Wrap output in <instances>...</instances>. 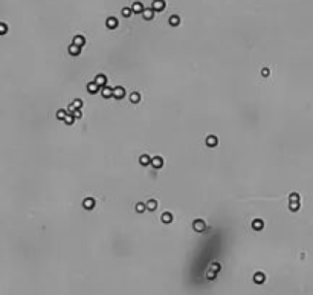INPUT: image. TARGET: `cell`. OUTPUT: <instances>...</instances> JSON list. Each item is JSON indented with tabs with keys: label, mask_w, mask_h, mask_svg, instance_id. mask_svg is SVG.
Wrapping results in <instances>:
<instances>
[{
	"label": "cell",
	"mask_w": 313,
	"mask_h": 295,
	"mask_svg": "<svg viewBox=\"0 0 313 295\" xmlns=\"http://www.w3.org/2000/svg\"><path fill=\"white\" fill-rule=\"evenodd\" d=\"M289 200H290V202H299V194L298 193H292L290 196H289Z\"/></svg>",
	"instance_id": "22"
},
{
	"label": "cell",
	"mask_w": 313,
	"mask_h": 295,
	"mask_svg": "<svg viewBox=\"0 0 313 295\" xmlns=\"http://www.w3.org/2000/svg\"><path fill=\"white\" fill-rule=\"evenodd\" d=\"M263 226H264V223H263V220H261V219H255L254 222H252V228H254V229H257V231H261V229H263Z\"/></svg>",
	"instance_id": "13"
},
{
	"label": "cell",
	"mask_w": 313,
	"mask_h": 295,
	"mask_svg": "<svg viewBox=\"0 0 313 295\" xmlns=\"http://www.w3.org/2000/svg\"><path fill=\"white\" fill-rule=\"evenodd\" d=\"M80 52H81V47L80 46H75V44H70L69 46V54L70 55L77 57V55H80Z\"/></svg>",
	"instance_id": "8"
},
{
	"label": "cell",
	"mask_w": 313,
	"mask_h": 295,
	"mask_svg": "<svg viewBox=\"0 0 313 295\" xmlns=\"http://www.w3.org/2000/svg\"><path fill=\"white\" fill-rule=\"evenodd\" d=\"M151 165H153L154 168H162V165H163V159H162L160 156H154V158L151 159Z\"/></svg>",
	"instance_id": "5"
},
{
	"label": "cell",
	"mask_w": 313,
	"mask_h": 295,
	"mask_svg": "<svg viewBox=\"0 0 313 295\" xmlns=\"http://www.w3.org/2000/svg\"><path fill=\"white\" fill-rule=\"evenodd\" d=\"M67 116V113H66V110H58L57 112V118L58 119H61V121H64V118Z\"/></svg>",
	"instance_id": "26"
},
{
	"label": "cell",
	"mask_w": 313,
	"mask_h": 295,
	"mask_svg": "<svg viewBox=\"0 0 313 295\" xmlns=\"http://www.w3.org/2000/svg\"><path fill=\"white\" fill-rule=\"evenodd\" d=\"M289 208H290V211H298L299 210V202H290Z\"/></svg>",
	"instance_id": "25"
},
{
	"label": "cell",
	"mask_w": 313,
	"mask_h": 295,
	"mask_svg": "<svg viewBox=\"0 0 313 295\" xmlns=\"http://www.w3.org/2000/svg\"><path fill=\"white\" fill-rule=\"evenodd\" d=\"M168 21H170V24H171V26H177V24L180 23V18H179L177 15H171V17H170V20H168Z\"/></svg>",
	"instance_id": "20"
},
{
	"label": "cell",
	"mask_w": 313,
	"mask_h": 295,
	"mask_svg": "<svg viewBox=\"0 0 313 295\" xmlns=\"http://www.w3.org/2000/svg\"><path fill=\"white\" fill-rule=\"evenodd\" d=\"M192 228H194L197 232H203L206 229V223L202 219H197V220H194V223H192Z\"/></svg>",
	"instance_id": "1"
},
{
	"label": "cell",
	"mask_w": 313,
	"mask_h": 295,
	"mask_svg": "<svg viewBox=\"0 0 313 295\" xmlns=\"http://www.w3.org/2000/svg\"><path fill=\"white\" fill-rule=\"evenodd\" d=\"M163 8H165V2H163V0H154L153 5H151V9L153 11H163Z\"/></svg>",
	"instance_id": "3"
},
{
	"label": "cell",
	"mask_w": 313,
	"mask_h": 295,
	"mask_svg": "<svg viewBox=\"0 0 313 295\" xmlns=\"http://www.w3.org/2000/svg\"><path fill=\"white\" fill-rule=\"evenodd\" d=\"M142 15H144V18H145V20H151L153 15H154V11L153 9H144Z\"/></svg>",
	"instance_id": "19"
},
{
	"label": "cell",
	"mask_w": 313,
	"mask_h": 295,
	"mask_svg": "<svg viewBox=\"0 0 313 295\" xmlns=\"http://www.w3.org/2000/svg\"><path fill=\"white\" fill-rule=\"evenodd\" d=\"M208 278H209V280H214V278H215V272L209 271V272H208Z\"/></svg>",
	"instance_id": "33"
},
{
	"label": "cell",
	"mask_w": 313,
	"mask_h": 295,
	"mask_svg": "<svg viewBox=\"0 0 313 295\" xmlns=\"http://www.w3.org/2000/svg\"><path fill=\"white\" fill-rule=\"evenodd\" d=\"M131 11H133V12H136V14H139V12H144V6H142V3H139V2L133 3V6H131Z\"/></svg>",
	"instance_id": "18"
},
{
	"label": "cell",
	"mask_w": 313,
	"mask_h": 295,
	"mask_svg": "<svg viewBox=\"0 0 313 295\" xmlns=\"http://www.w3.org/2000/svg\"><path fill=\"white\" fill-rule=\"evenodd\" d=\"M72 116H74V118H81V110H80V109L74 110V113H72Z\"/></svg>",
	"instance_id": "32"
},
{
	"label": "cell",
	"mask_w": 313,
	"mask_h": 295,
	"mask_svg": "<svg viewBox=\"0 0 313 295\" xmlns=\"http://www.w3.org/2000/svg\"><path fill=\"white\" fill-rule=\"evenodd\" d=\"M98 90H100V86L96 84L95 81H93V83H89V84H87V92H89V93H96V92H98Z\"/></svg>",
	"instance_id": "15"
},
{
	"label": "cell",
	"mask_w": 313,
	"mask_h": 295,
	"mask_svg": "<svg viewBox=\"0 0 313 295\" xmlns=\"http://www.w3.org/2000/svg\"><path fill=\"white\" fill-rule=\"evenodd\" d=\"M264 280H266V275H264L263 272H257V274L254 275V281H255L257 284H261V283H264Z\"/></svg>",
	"instance_id": "12"
},
{
	"label": "cell",
	"mask_w": 313,
	"mask_h": 295,
	"mask_svg": "<svg viewBox=\"0 0 313 295\" xmlns=\"http://www.w3.org/2000/svg\"><path fill=\"white\" fill-rule=\"evenodd\" d=\"M72 106H74L75 109H81L83 107V101L81 100H75L74 103H72Z\"/></svg>",
	"instance_id": "30"
},
{
	"label": "cell",
	"mask_w": 313,
	"mask_h": 295,
	"mask_svg": "<svg viewBox=\"0 0 313 295\" xmlns=\"http://www.w3.org/2000/svg\"><path fill=\"white\" fill-rule=\"evenodd\" d=\"M124 96H125V90H124V87L116 86V87L113 89V98H116V100H122Z\"/></svg>",
	"instance_id": "2"
},
{
	"label": "cell",
	"mask_w": 313,
	"mask_h": 295,
	"mask_svg": "<svg viewBox=\"0 0 313 295\" xmlns=\"http://www.w3.org/2000/svg\"><path fill=\"white\" fill-rule=\"evenodd\" d=\"M269 73H270L269 67H263V70H261V75L263 77H269Z\"/></svg>",
	"instance_id": "31"
},
{
	"label": "cell",
	"mask_w": 313,
	"mask_h": 295,
	"mask_svg": "<svg viewBox=\"0 0 313 295\" xmlns=\"http://www.w3.org/2000/svg\"><path fill=\"white\" fill-rule=\"evenodd\" d=\"M101 95H103L104 98H112V96H113V89L104 86V87L101 89Z\"/></svg>",
	"instance_id": "11"
},
{
	"label": "cell",
	"mask_w": 313,
	"mask_h": 295,
	"mask_svg": "<svg viewBox=\"0 0 313 295\" xmlns=\"http://www.w3.org/2000/svg\"><path fill=\"white\" fill-rule=\"evenodd\" d=\"M83 207H84L86 210H93V208H95V199H92V197L84 199V200H83Z\"/></svg>",
	"instance_id": "4"
},
{
	"label": "cell",
	"mask_w": 313,
	"mask_h": 295,
	"mask_svg": "<svg viewBox=\"0 0 313 295\" xmlns=\"http://www.w3.org/2000/svg\"><path fill=\"white\" fill-rule=\"evenodd\" d=\"M131 12H133L131 8H122V15H124V17H130Z\"/></svg>",
	"instance_id": "29"
},
{
	"label": "cell",
	"mask_w": 313,
	"mask_h": 295,
	"mask_svg": "<svg viewBox=\"0 0 313 295\" xmlns=\"http://www.w3.org/2000/svg\"><path fill=\"white\" fill-rule=\"evenodd\" d=\"M6 32H8V26H6L5 23H0V35H3Z\"/></svg>",
	"instance_id": "28"
},
{
	"label": "cell",
	"mask_w": 313,
	"mask_h": 295,
	"mask_svg": "<svg viewBox=\"0 0 313 295\" xmlns=\"http://www.w3.org/2000/svg\"><path fill=\"white\" fill-rule=\"evenodd\" d=\"M139 164L144 165V167H147V165L151 164V158H150L148 155H142V156L139 158Z\"/></svg>",
	"instance_id": "9"
},
{
	"label": "cell",
	"mask_w": 313,
	"mask_h": 295,
	"mask_svg": "<svg viewBox=\"0 0 313 295\" xmlns=\"http://www.w3.org/2000/svg\"><path fill=\"white\" fill-rule=\"evenodd\" d=\"M95 83L98 84L100 87H104V86H106V83H107V77H106V75H96Z\"/></svg>",
	"instance_id": "6"
},
{
	"label": "cell",
	"mask_w": 313,
	"mask_h": 295,
	"mask_svg": "<svg viewBox=\"0 0 313 295\" xmlns=\"http://www.w3.org/2000/svg\"><path fill=\"white\" fill-rule=\"evenodd\" d=\"M145 208H147L145 204H142V202L136 204V211H138V213H144V211H145Z\"/></svg>",
	"instance_id": "23"
},
{
	"label": "cell",
	"mask_w": 313,
	"mask_h": 295,
	"mask_svg": "<svg viewBox=\"0 0 313 295\" xmlns=\"http://www.w3.org/2000/svg\"><path fill=\"white\" fill-rule=\"evenodd\" d=\"M211 271L217 274V272L220 271V265H219V263H212V265H211Z\"/></svg>",
	"instance_id": "27"
},
{
	"label": "cell",
	"mask_w": 313,
	"mask_h": 295,
	"mask_svg": "<svg viewBox=\"0 0 313 295\" xmlns=\"http://www.w3.org/2000/svg\"><path fill=\"white\" fill-rule=\"evenodd\" d=\"M139 100H141V95H139L138 92H133V93L130 95V101H131V103L136 104V103H139Z\"/></svg>",
	"instance_id": "21"
},
{
	"label": "cell",
	"mask_w": 313,
	"mask_h": 295,
	"mask_svg": "<svg viewBox=\"0 0 313 295\" xmlns=\"http://www.w3.org/2000/svg\"><path fill=\"white\" fill-rule=\"evenodd\" d=\"M160 219H162V222H163V223H171V222H173V214L166 211V213H163V214H162V217H160Z\"/></svg>",
	"instance_id": "16"
},
{
	"label": "cell",
	"mask_w": 313,
	"mask_h": 295,
	"mask_svg": "<svg viewBox=\"0 0 313 295\" xmlns=\"http://www.w3.org/2000/svg\"><path fill=\"white\" fill-rule=\"evenodd\" d=\"M106 24H107L109 29H115V28L118 26V20H116L115 17H109L107 21H106Z\"/></svg>",
	"instance_id": "10"
},
{
	"label": "cell",
	"mask_w": 313,
	"mask_h": 295,
	"mask_svg": "<svg viewBox=\"0 0 313 295\" xmlns=\"http://www.w3.org/2000/svg\"><path fill=\"white\" fill-rule=\"evenodd\" d=\"M145 205H147V210H148V211H154V210L157 208V200H154V199H150V200H148Z\"/></svg>",
	"instance_id": "17"
},
{
	"label": "cell",
	"mask_w": 313,
	"mask_h": 295,
	"mask_svg": "<svg viewBox=\"0 0 313 295\" xmlns=\"http://www.w3.org/2000/svg\"><path fill=\"white\" fill-rule=\"evenodd\" d=\"M72 44H75V46H80V47H81V46L86 44V38H84L83 35H77V37L74 38V43H72Z\"/></svg>",
	"instance_id": "14"
},
{
	"label": "cell",
	"mask_w": 313,
	"mask_h": 295,
	"mask_svg": "<svg viewBox=\"0 0 313 295\" xmlns=\"http://www.w3.org/2000/svg\"><path fill=\"white\" fill-rule=\"evenodd\" d=\"M217 144H219V139H217V136L211 135V136H208V138H206V145H208V147H215Z\"/></svg>",
	"instance_id": "7"
},
{
	"label": "cell",
	"mask_w": 313,
	"mask_h": 295,
	"mask_svg": "<svg viewBox=\"0 0 313 295\" xmlns=\"http://www.w3.org/2000/svg\"><path fill=\"white\" fill-rule=\"evenodd\" d=\"M64 122H66L67 126H70V124H74V122H75V118L72 116V115H67V116L64 118Z\"/></svg>",
	"instance_id": "24"
}]
</instances>
